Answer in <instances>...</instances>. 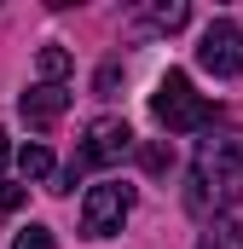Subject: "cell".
Returning <instances> with one entry per match:
<instances>
[{"label": "cell", "mask_w": 243, "mask_h": 249, "mask_svg": "<svg viewBox=\"0 0 243 249\" xmlns=\"http://www.w3.org/2000/svg\"><path fill=\"white\" fill-rule=\"evenodd\" d=\"M243 197V133H208L191 157V186H185V209L191 214H214L232 209Z\"/></svg>", "instance_id": "6da1fadb"}, {"label": "cell", "mask_w": 243, "mask_h": 249, "mask_svg": "<svg viewBox=\"0 0 243 249\" xmlns=\"http://www.w3.org/2000/svg\"><path fill=\"white\" fill-rule=\"evenodd\" d=\"M151 116L168 127V133H197V127L214 122V105L191 87L185 70H168V75L156 81V93H151Z\"/></svg>", "instance_id": "7a4b0ae2"}, {"label": "cell", "mask_w": 243, "mask_h": 249, "mask_svg": "<svg viewBox=\"0 0 243 249\" xmlns=\"http://www.w3.org/2000/svg\"><path fill=\"white\" fill-rule=\"evenodd\" d=\"M133 214V186L122 180H99V186L81 197V232L87 238H116Z\"/></svg>", "instance_id": "3957f363"}, {"label": "cell", "mask_w": 243, "mask_h": 249, "mask_svg": "<svg viewBox=\"0 0 243 249\" xmlns=\"http://www.w3.org/2000/svg\"><path fill=\"white\" fill-rule=\"evenodd\" d=\"M133 151V127L122 122V116H99V122H87V139H81V151H75V162H69V186H75V174L81 168H104V162H122Z\"/></svg>", "instance_id": "277c9868"}, {"label": "cell", "mask_w": 243, "mask_h": 249, "mask_svg": "<svg viewBox=\"0 0 243 249\" xmlns=\"http://www.w3.org/2000/svg\"><path fill=\"white\" fill-rule=\"evenodd\" d=\"M197 64L208 70V75H238L243 70V29L232 23V18H214L208 29H203V47H197Z\"/></svg>", "instance_id": "5b68a950"}, {"label": "cell", "mask_w": 243, "mask_h": 249, "mask_svg": "<svg viewBox=\"0 0 243 249\" xmlns=\"http://www.w3.org/2000/svg\"><path fill=\"white\" fill-rule=\"evenodd\" d=\"M64 110H69V93L52 87V81H41V87L23 93V122H29V127H52Z\"/></svg>", "instance_id": "8992f818"}, {"label": "cell", "mask_w": 243, "mask_h": 249, "mask_svg": "<svg viewBox=\"0 0 243 249\" xmlns=\"http://www.w3.org/2000/svg\"><path fill=\"white\" fill-rule=\"evenodd\" d=\"M197 249H243V226L238 220H208V232H203Z\"/></svg>", "instance_id": "52a82bcc"}, {"label": "cell", "mask_w": 243, "mask_h": 249, "mask_svg": "<svg viewBox=\"0 0 243 249\" xmlns=\"http://www.w3.org/2000/svg\"><path fill=\"white\" fill-rule=\"evenodd\" d=\"M17 168H23V180H52V151L47 145H23L17 151Z\"/></svg>", "instance_id": "ba28073f"}, {"label": "cell", "mask_w": 243, "mask_h": 249, "mask_svg": "<svg viewBox=\"0 0 243 249\" xmlns=\"http://www.w3.org/2000/svg\"><path fill=\"white\" fill-rule=\"evenodd\" d=\"M185 18H191V12H185V0H168V6H151V12H145V23H151V29H168V35L180 29Z\"/></svg>", "instance_id": "9c48e42d"}, {"label": "cell", "mask_w": 243, "mask_h": 249, "mask_svg": "<svg viewBox=\"0 0 243 249\" xmlns=\"http://www.w3.org/2000/svg\"><path fill=\"white\" fill-rule=\"evenodd\" d=\"M41 75L58 87V75H69V53L64 47H41Z\"/></svg>", "instance_id": "30bf717a"}, {"label": "cell", "mask_w": 243, "mask_h": 249, "mask_svg": "<svg viewBox=\"0 0 243 249\" xmlns=\"http://www.w3.org/2000/svg\"><path fill=\"white\" fill-rule=\"evenodd\" d=\"M12 249H58V244H52V232H47V226H23V232L12 238Z\"/></svg>", "instance_id": "8fae6325"}, {"label": "cell", "mask_w": 243, "mask_h": 249, "mask_svg": "<svg viewBox=\"0 0 243 249\" xmlns=\"http://www.w3.org/2000/svg\"><path fill=\"white\" fill-rule=\"evenodd\" d=\"M23 203V186H0V209H17Z\"/></svg>", "instance_id": "7c38bea8"}, {"label": "cell", "mask_w": 243, "mask_h": 249, "mask_svg": "<svg viewBox=\"0 0 243 249\" xmlns=\"http://www.w3.org/2000/svg\"><path fill=\"white\" fill-rule=\"evenodd\" d=\"M6 157H12V145H6V133H0V168H6Z\"/></svg>", "instance_id": "4fadbf2b"}]
</instances>
